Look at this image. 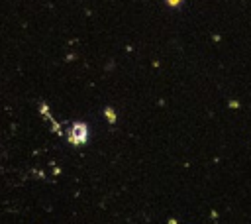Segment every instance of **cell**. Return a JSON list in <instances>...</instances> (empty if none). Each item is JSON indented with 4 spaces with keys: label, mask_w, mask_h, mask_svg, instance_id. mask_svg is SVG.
I'll list each match as a JSON object with an SVG mask.
<instances>
[{
    "label": "cell",
    "mask_w": 251,
    "mask_h": 224,
    "mask_svg": "<svg viewBox=\"0 0 251 224\" xmlns=\"http://www.w3.org/2000/svg\"><path fill=\"white\" fill-rule=\"evenodd\" d=\"M69 140H71V143H75V145L86 143V141H88V128H86V124H84V122L73 124L71 134H69Z\"/></svg>",
    "instance_id": "1"
},
{
    "label": "cell",
    "mask_w": 251,
    "mask_h": 224,
    "mask_svg": "<svg viewBox=\"0 0 251 224\" xmlns=\"http://www.w3.org/2000/svg\"><path fill=\"white\" fill-rule=\"evenodd\" d=\"M104 114H106V120H108L110 124H114V122H116V112H114V108H106V110H104Z\"/></svg>",
    "instance_id": "2"
},
{
    "label": "cell",
    "mask_w": 251,
    "mask_h": 224,
    "mask_svg": "<svg viewBox=\"0 0 251 224\" xmlns=\"http://www.w3.org/2000/svg\"><path fill=\"white\" fill-rule=\"evenodd\" d=\"M165 2H167V6H171V8H178L184 0H165Z\"/></svg>",
    "instance_id": "3"
}]
</instances>
